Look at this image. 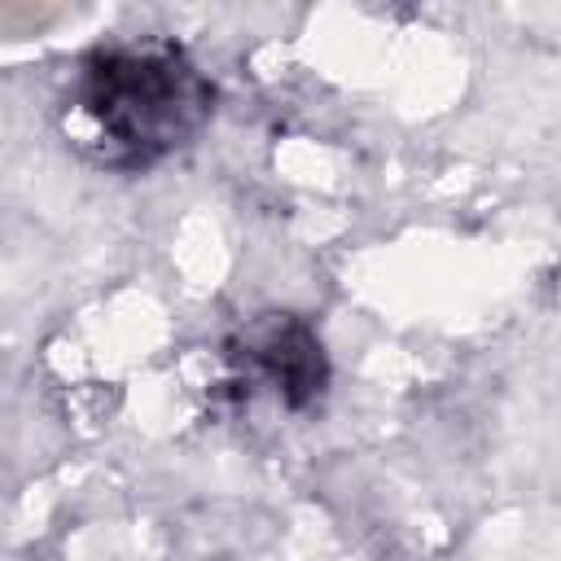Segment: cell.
Instances as JSON below:
<instances>
[{"instance_id":"obj_1","label":"cell","mask_w":561,"mask_h":561,"mask_svg":"<svg viewBox=\"0 0 561 561\" xmlns=\"http://www.w3.org/2000/svg\"><path fill=\"white\" fill-rule=\"evenodd\" d=\"M210 110V79L171 39L96 48L66 96L75 145L114 171H145L171 158L206 127Z\"/></svg>"},{"instance_id":"obj_2","label":"cell","mask_w":561,"mask_h":561,"mask_svg":"<svg viewBox=\"0 0 561 561\" xmlns=\"http://www.w3.org/2000/svg\"><path fill=\"white\" fill-rule=\"evenodd\" d=\"M224 359L232 364V386H241L245 399L254 390H267L289 412L311 408L329 386L324 342L294 311H267L250 320L224 346Z\"/></svg>"}]
</instances>
